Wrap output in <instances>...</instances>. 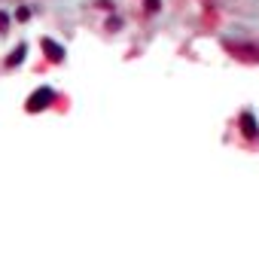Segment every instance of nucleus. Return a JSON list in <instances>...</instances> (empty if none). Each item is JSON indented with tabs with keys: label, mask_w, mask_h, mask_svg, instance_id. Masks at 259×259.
Masks as SVG:
<instances>
[{
	"label": "nucleus",
	"mask_w": 259,
	"mask_h": 259,
	"mask_svg": "<svg viewBox=\"0 0 259 259\" xmlns=\"http://www.w3.org/2000/svg\"><path fill=\"white\" fill-rule=\"evenodd\" d=\"M52 98H55V92H52L49 86H43V89H37V92L28 98L25 110H28V113H37V110H46V107L52 104Z\"/></svg>",
	"instance_id": "f257e3e1"
},
{
	"label": "nucleus",
	"mask_w": 259,
	"mask_h": 259,
	"mask_svg": "<svg viewBox=\"0 0 259 259\" xmlns=\"http://www.w3.org/2000/svg\"><path fill=\"white\" fill-rule=\"evenodd\" d=\"M43 49H46L49 61H64V49H61L55 40H43Z\"/></svg>",
	"instance_id": "f03ea898"
},
{
	"label": "nucleus",
	"mask_w": 259,
	"mask_h": 259,
	"mask_svg": "<svg viewBox=\"0 0 259 259\" xmlns=\"http://www.w3.org/2000/svg\"><path fill=\"white\" fill-rule=\"evenodd\" d=\"M241 128H244V134H247V137H256V119H253V116H247V113H244V116H241Z\"/></svg>",
	"instance_id": "7ed1b4c3"
},
{
	"label": "nucleus",
	"mask_w": 259,
	"mask_h": 259,
	"mask_svg": "<svg viewBox=\"0 0 259 259\" xmlns=\"http://www.w3.org/2000/svg\"><path fill=\"white\" fill-rule=\"evenodd\" d=\"M7 22H10V16H7V13H0V31H7Z\"/></svg>",
	"instance_id": "39448f33"
},
{
	"label": "nucleus",
	"mask_w": 259,
	"mask_h": 259,
	"mask_svg": "<svg viewBox=\"0 0 259 259\" xmlns=\"http://www.w3.org/2000/svg\"><path fill=\"white\" fill-rule=\"evenodd\" d=\"M22 58H25V46H22V49H19V52H16V55H10V61H7V64H19V61H22Z\"/></svg>",
	"instance_id": "20e7f679"
}]
</instances>
